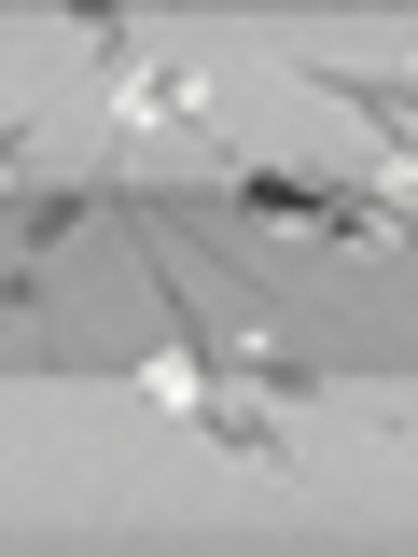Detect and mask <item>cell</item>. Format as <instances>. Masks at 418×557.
<instances>
[{
  "label": "cell",
  "mask_w": 418,
  "mask_h": 557,
  "mask_svg": "<svg viewBox=\"0 0 418 557\" xmlns=\"http://www.w3.org/2000/svg\"><path fill=\"white\" fill-rule=\"evenodd\" d=\"M112 126H196L209 139V84L182 57H139V70H112Z\"/></svg>",
  "instance_id": "cell-1"
},
{
  "label": "cell",
  "mask_w": 418,
  "mask_h": 557,
  "mask_svg": "<svg viewBox=\"0 0 418 557\" xmlns=\"http://www.w3.org/2000/svg\"><path fill=\"white\" fill-rule=\"evenodd\" d=\"M70 28H84V57L98 70H139V28H126V0H57Z\"/></svg>",
  "instance_id": "cell-2"
},
{
  "label": "cell",
  "mask_w": 418,
  "mask_h": 557,
  "mask_svg": "<svg viewBox=\"0 0 418 557\" xmlns=\"http://www.w3.org/2000/svg\"><path fill=\"white\" fill-rule=\"evenodd\" d=\"M405 84H418V70H405Z\"/></svg>",
  "instance_id": "cell-3"
}]
</instances>
